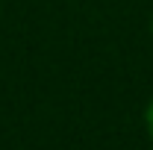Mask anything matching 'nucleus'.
<instances>
[{
    "label": "nucleus",
    "instance_id": "obj_1",
    "mask_svg": "<svg viewBox=\"0 0 153 150\" xmlns=\"http://www.w3.org/2000/svg\"><path fill=\"white\" fill-rule=\"evenodd\" d=\"M144 130H147V135H150V141H153V97H150V103H147V109H144Z\"/></svg>",
    "mask_w": 153,
    "mask_h": 150
},
{
    "label": "nucleus",
    "instance_id": "obj_2",
    "mask_svg": "<svg viewBox=\"0 0 153 150\" xmlns=\"http://www.w3.org/2000/svg\"><path fill=\"white\" fill-rule=\"evenodd\" d=\"M150 33H153V15H150Z\"/></svg>",
    "mask_w": 153,
    "mask_h": 150
}]
</instances>
